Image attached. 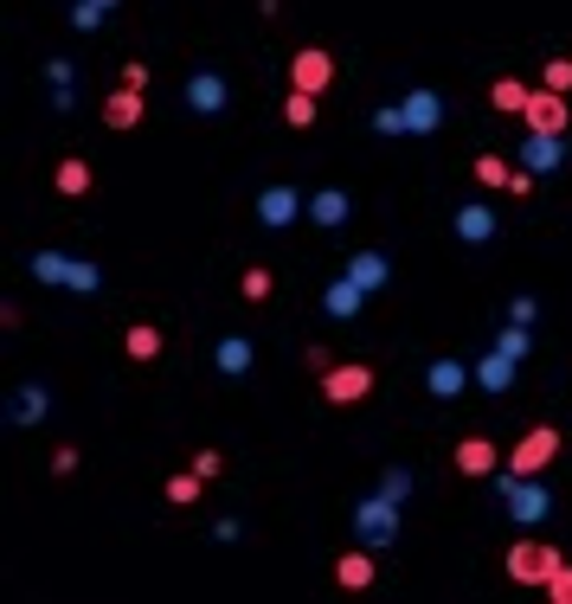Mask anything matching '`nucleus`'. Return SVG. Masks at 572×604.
Listing matches in <instances>:
<instances>
[{"instance_id": "nucleus-1", "label": "nucleus", "mask_w": 572, "mask_h": 604, "mask_svg": "<svg viewBox=\"0 0 572 604\" xmlns=\"http://www.w3.org/2000/svg\"><path fill=\"white\" fill-rule=\"evenodd\" d=\"M560 567H566V560H560V547H553V540H540V533H528V540H515V547H508V579H515V585H540V592H547V579H553Z\"/></svg>"}, {"instance_id": "nucleus-2", "label": "nucleus", "mask_w": 572, "mask_h": 604, "mask_svg": "<svg viewBox=\"0 0 572 604\" xmlns=\"http://www.w3.org/2000/svg\"><path fill=\"white\" fill-rule=\"evenodd\" d=\"M501 501H508V521L515 528H535V521H547V508H553V495H547L540 476H501Z\"/></svg>"}, {"instance_id": "nucleus-3", "label": "nucleus", "mask_w": 572, "mask_h": 604, "mask_svg": "<svg viewBox=\"0 0 572 604\" xmlns=\"http://www.w3.org/2000/svg\"><path fill=\"white\" fill-rule=\"evenodd\" d=\"M374 392V367L367 360H335L328 374H322V399L328 406H360Z\"/></svg>"}, {"instance_id": "nucleus-4", "label": "nucleus", "mask_w": 572, "mask_h": 604, "mask_svg": "<svg viewBox=\"0 0 572 604\" xmlns=\"http://www.w3.org/2000/svg\"><path fill=\"white\" fill-rule=\"evenodd\" d=\"M553 456H560V431H553V424H535V431L508 451V476H540Z\"/></svg>"}, {"instance_id": "nucleus-5", "label": "nucleus", "mask_w": 572, "mask_h": 604, "mask_svg": "<svg viewBox=\"0 0 572 604\" xmlns=\"http://www.w3.org/2000/svg\"><path fill=\"white\" fill-rule=\"evenodd\" d=\"M521 122H528V136H566V122H572L566 90H547L540 84L535 97H528V110H521Z\"/></svg>"}, {"instance_id": "nucleus-6", "label": "nucleus", "mask_w": 572, "mask_h": 604, "mask_svg": "<svg viewBox=\"0 0 572 604\" xmlns=\"http://www.w3.org/2000/svg\"><path fill=\"white\" fill-rule=\"evenodd\" d=\"M354 528L367 547H386L392 533H399V501H386V495H367L360 508H354Z\"/></svg>"}, {"instance_id": "nucleus-7", "label": "nucleus", "mask_w": 572, "mask_h": 604, "mask_svg": "<svg viewBox=\"0 0 572 604\" xmlns=\"http://www.w3.org/2000/svg\"><path fill=\"white\" fill-rule=\"evenodd\" d=\"M296 219H309V199L296 187H265L258 193V226L283 231V226H296Z\"/></svg>"}, {"instance_id": "nucleus-8", "label": "nucleus", "mask_w": 572, "mask_h": 604, "mask_svg": "<svg viewBox=\"0 0 572 604\" xmlns=\"http://www.w3.org/2000/svg\"><path fill=\"white\" fill-rule=\"evenodd\" d=\"M328 84H335V58H328L322 45H303V52L290 58V90H315V97H322Z\"/></svg>"}, {"instance_id": "nucleus-9", "label": "nucleus", "mask_w": 572, "mask_h": 604, "mask_svg": "<svg viewBox=\"0 0 572 604\" xmlns=\"http://www.w3.org/2000/svg\"><path fill=\"white\" fill-rule=\"evenodd\" d=\"M406 136H438V122H444V97L438 90H406Z\"/></svg>"}, {"instance_id": "nucleus-10", "label": "nucleus", "mask_w": 572, "mask_h": 604, "mask_svg": "<svg viewBox=\"0 0 572 604\" xmlns=\"http://www.w3.org/2000/svg\"><path fill=\"white\" fill-rule=\"evenodd\" d=\"M226 104H231V90H226V77H219V72H193L187 77V110L219 116Z\"/></svg>"}, {"instance_id": "nucleus-11", "label": "nucleus", "mask_w": 572, "mask_h": 604, "mask_svg": "<svg viewBox=\"0 0 572 604\" xmlns=\"http://www.w3.org/2000/svg\"><path fill=\"white\" fill-rule=\"evenodd\" d=\"M347 213H354V193H342V187H322V193H309V219H315L322 231L347 226Z\"/></svg>"}, {"instance_id": "nucleus-12", "label": "nucleus", "mask_w": 572, "mask_h": 604, "mask_svg": "<svg viewBox=\"0 0 572 604\" xmlns=\"http://www.w3.org/2000/svg\"><path fill=\"white\" fill-rule=\"evenodd\" d=\"M521 161H528L535 174H560V168H566V136H528V142H521Z\"/></svg>"}, {"instance_id": "nucleus-13", "label": "nucleus", "mask_w": 572, "mask_h": 604, "mask_svg": "<svg viewBox=\"0 0 572 604\" xmlns=\"http://www.w3.org/2000/svg\"><path fill=\"white\" fill-rule=\"evenodd\" d=\"M104 122H110L116 136H122V129H136V122H142V90H129V84H116L110 97H104Z\"/></svg>"}, {"instance_id": "nucleus-14", "label": "nucleus", "mask_w": 572, "mask_h": 604, "mask_svg": "<svg viewBox=\"0 0 572 604\" xmlns=\"http://www.w3.org/2000/svg\"><path fill=\"white\" fill-rule=\"evenodd\" d=\"M457 470H463V476H496L501 451L489 444V438H463V444H457Z\"/></svg>"}, {"instance_id": "nucleus-15", "label": "nucleus", "mask_w": 572, "mask_h": 604, "mask_svg": "<svg viewBox=\"0 0 572 604\" xmlns=\"http://www.w3.org/2000/svg\"><path fill=\"white\" fill-rule=\"evenodd\" d=\"M360 302H367V290H360V283H354V277H335V283H328V296H322V309H328V315H335V322H354V315H360Z\"/></svg>"}, {"instance_id": "nucleus-16", "label": "nucleus", "mask_w": 572, "mask_h": 604, "mask_svg": "<svg viewBox=\"0 0 572 604\" xmlns=\"http://www.w3.org/2000/svg\"><path fill=\"white\" fill-rule=\"evenodd\" d=\"M463 386H470V367H457V360H431L424 367V392L431 399H457Z\"/></svg>"}, {"instance_id": "nucleus-17", "label": "nucleus", "mask_w": 572, "mask_h": 604, "mask_svg": "<svg viewBox=\"0 0 572 604\" xmlns=\"http://www.w3.org/2000/svg\"><path fill=\"white\" fill-rule=\"evenodd\" d=\"M213 360H219V374H226V379H245V374H251V360H258V347H251L245 335H226Z\"/></svg>"}, {"instance_id": "nucleus-18", "label": "nucleus", "mask_w": 572, "mask_h": 604, "mask_svg": "<svg viewBox=\"0 0 572 604\" xmlns=\"http://www.w3.org/2000/svg\"><path fill=\"white\" fill-rule=\"evenodd\" d=\"M457 238L463 245H489L496 238V213L489 206H457Z\"/></svg>"}, {"instance_id": "nucleus-19", "label": "nucleus", "mask_w": 572, "mask_h": 604, "mask_svg": "<svg viewBox=\"0 0 572 604\" xmlns=\"http://www.w3.org/2000/svg\"><path fill=\"white\" fill-rule=\"evenodd\" d=\"M347 277H354V283L374 296V290H386V277H392V270H386L380 251H354V258H347Z\"/></svg>"}, {"instance_id": "nucleus-20", "label": "nucleus", "mask_w": 572, "mask_h": 604, "mask_svg": "<svg viewBox=\"0 0 572 604\" xmlns=\"http://www.w3.org/2000/svg\"><path fill=\"white\" fill-rule=\"evenodd\" d=\"M335 585L342 592H367L374 585V553H342L335 560Z\"/></svg>"}, {"instance_id": "nucleus-21", "label": "nucleus", "mask_w": 572, "mask_h": 604, "mask_svg": "<svg viewBox=\"0 0 572 604\" xmlns=\"http://www.w3.org/2000/svg\"><path fill=\"white\" fill-rule=\"evenodd\" d=\"M515 367H521V360H508L501 347H489V360L476 367V386H483V392H508V386H515Z\"/></svg>"}, {"instance_id": "nucleus-22", "label": "nucleus", "mask_w": 572, "mask_h": 604, "mask_svg": "<svg viewBox=\"0 0 572 604\" xmlns=\"http://www.w3.org/2000/svg\"><path fill=\"white\" fill-rule=\"evenodd\" d=\"M52 187L65 193V199H84V193H90V161L65 154V161H58V174H52Z\"/></svg>"}, {"instance_id": "nucleus-23", "label": "nucleus", "mask_w": 572, "mask_h": 604, "mask_svg": "<svg viewBox=\"0 0 572 604\" xmlns=\"http://www.w3.org/2000/svg\"><path fill=\"white\" fill-rule=\"evenodd\" d=\"M528 97H535V90H528L521 77H496V84H489V104H496L501 116H521L528 110Z\"/></svg>"}, {"instance_id": "nucleus-24", "label": "nucleus", "mask_w": 572, "mask_h": 604, "mask_svg": "<svg viewBox=\"0 0 572 604\" xmlns=\"http://www.w3.org/2000/svg\"><path fill=\"white\" fill-rule=\"evenodd\" d=\"M122 347H129V360H161V347H168V341H161L154 322H136V328L122 335Z\"/></svg>"}, {"instance_id": "nucleus-25", "label": "nucleus", "mask_w": 572, "mask_h": 604, "mask_svg": "<svg viewBox=\"0 0 572 604\" xmlns=\"http://www.w3.org/2000/svg\"><path fill=\"white\" fill-rule=\"evenodd\" d=\"M470 174H476V187H489V193H501L508 181H515V168H508L501 154H476V168H470Z\"/></svg>"}, {"instance_id": "nucleus-26", "label": "nucleus", "mask_w": 572, "mask_h": 604, "mask_svg": "<svg viewBox=\"0 0 572 604\" xmlns=\"http://www.w3.org/2000/svg\"><path fill=\"white\" fill-rule=\"evenodd\" d=\"M283 122L290 129H315V90H290L283 97Z\"/></svg>"}, {"instance_id": "nucleus-27", "label": "nucleus", "mask_w": 572, "mask_h": 604, "mask_svg": "<svg viewBox=\"0 0 572 604\" xmlns=\"http://www.w3.org/2000/svg\"><path fill=\"white\" fill-rule=\"evenodd\" d=\"M33 277H39V283H65V277H72V258H65V251H39Z\"/></svg>"}, {"instance_id": "nucleus-28", "label": "nucleus", "mask_w": 572, "mask_h": 604, "mask_svg": "<svg viewBox=\"0 0 572 604\" xmlns=\"http://www.w3.org/2000/svg\"><path fill=\"white\" fill-rule=\"evenodd\" d=\"M238 290H245V302H270V290H277V277H270L265 265H251L245 277H238Z\"/></svg>"}, {"instance_id": "nucleus-29", "label": "nucleus", "mask_w": 572, "mask_h": 604, "mask_svg": "<svg viewBox=\"0 0 572 604\" xmlns=\"http://www.w3.org/2000/svg\"><path fill=\"white\" fill-rule=\"evenodd\" d=\"M199 489H206V476L187 470V476H174V483H168V501H174V508H187V501H199Z\"/></svg>"}, {"instance_id": "nucleus-30", "label": "nucleus", "mask_w": 572, "mask_h": 604, "mask_svg": "<svg viewBox=\"0 0 572 604\" xmlns=\"http://www.w3.org/2000/svg\"><path fill=\"white\" fill-rule=\"evenodd\" d=\"M45 406H52V399H45V392H39V386H26V392H20V399H13V424H33V418L45 412Z\"/></svg>"}, {"instance_id": "nucleus-31", "label": "nucleus", "mask_w": 572, "mask_h": 604, "mask_svg": "<svg viewBox=\"0 0 572 604\" xmlns=\"http://www.w3.org/2000/svg\"><path fill=\"white\" fill-rule=\"evenodd\" d=\"M496 347H501V354H508V360H521V354L535 347V341H528V322H515V328H501V335H496Z\"/></svg>"}, {"instance_id": "nucleus-32", "label": "nucleus", "mask_w": 572, "mask_h": 604, "mask_svg": "<svg viewBox=\"0 0 572 604\" xmlns=\"http://www.w3.org/2000/svg\"><path fill=\"white\" fill-rule=\"evenodd\" d=\"M97 283H104V270L97 265H72V277H65V290H77V296H90Z\"/></svg>"}, {"instance_id": "nucleus-33", "label": "nucleus", "mask_w": 572, "mask_h": 604, "mask_svg": "<svg viewBox=\"0 0 572 604\" xmlns=\"http://www.w3.org/2000/svg\"><path fill=\"white\" fill-rule=\"evenodd\" d=\"M72 26H77V33H97V26H104V7H97V0H77V7H72Z\"/></svg>"}, {"instance_id": "nucleus-34", "label": "nucleus", "mask_w": 572, "mask_h": 604, "mask_svg": "<svg viewBox=\"0 0 572 604\" xmlns=\"http://www.w3.org/2000/svg\"><path fill=\"white\" fill-rule=\"evenodd\" d=\"M374 129H380V136H406V110H399V104L374 110Z\"/></svg>"}, {"instance_id": "nucleus-35", "label": "nucleus", "mask_w": 572, "mask_h": 604, "mask_svg": "<svg viewBox=\"0 0 572 604\" xmlns=\"http://www.w3.org/2000/svg\"><path fill=\"white\" fill-rule=\"evenodd\" d=\"M540 84H547V90H572V58H553V65L540 72Z\"/></svg>"}, {"instance_id": "nucleus-36", "label": "nucleus", "mask_w": 572, "mask_h": 604, "mask_svg": "<svg viewBox=\"0 0 572 604\" xmlns=\"http://www.w3.org/2000/svg\"><path fill=\"white\" fill-rule=\"evenodd\" d=\"M380 495H386V501H406V495H412V476H406V470H386Z\"/></svg>"}, {"instance_id": "nucleus-37", "label": "nucleus", "mask_w": 572, "mask_h": 604, "mask_svg": "<svg viewBox=\"0 0 572 604\" xmlns=\"http://www.w3.org/2000/svg\"><path fill=\"white\" fill-rule=\"evenodd\" d=\"M547 598H553V604H572V567H560L553 579H547Z\"/></svg>"}, {"instance_id": "nucleus-38", "label": "nucleus", "mask_w": 572, "mask_h": 604, "mask_svg": "<svg viewBox=\"0 0 572 604\" xmlns=\"http://www.w3.org/2000/svg\"><path fill=\"white\" fill-rule=\"evenodd\" d=\"M122 84H129V90H149V65H136V58H129V65H122Z\"/></svg>"}, {"instance_id": "nucleus-39", "label": "nucleus", "mask_w": 572, "mask_h": 604, "mask_svg": "<svg viewBox=\"0 0 572 604\" xmlns=\"http://www.w3.org/2000/svg\"><path fill=\"white\" fill-rule=\"evenodd\" d=\"M193 470H199V476L213 483V476H219V451H199V456H193Z\"/></svg>"}, {"instance_id": "nucleus-40", "label": "nucleus", "mask_w": 572, "mask_h": 604, "mask_svg": "<svg viewBox=\"0 0 572 604\" xmlns=\"http://www.w3.org/2000/svg\"><path fill=\"white\" fill-rule=\"evenodd\" d=\"M97 7H116V0H97Z\"/></svg>"}]
</instances>
